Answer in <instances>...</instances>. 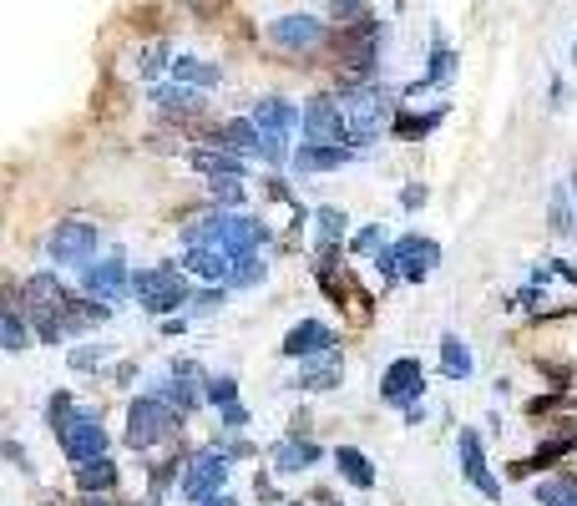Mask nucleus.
<instances>
[{
    "mask_svg": "<svg viewBox=\"0 0 577 506\" xmlns=\"http://www.w3.org/2000/svg\"><path fill=\"white\" fill-rule=\"evenodd\" d=\"M25 319H31V335H41L46 345H61V314H66V284H61V274H51V268H41V274L25 278Z\"/></svg>",
    "mask_w": 577,
    "mask_h": 506,
    "instance_id": "obj_2",
    "label": "nucleus"
},
{
    "mask_svg": "<svg viewBox=\"0 0 577 506\" xmlns=\"http://www.w3.org/2000/svg\"><path fill=\"white\" fill-rule=\"evenodd\" d=\"M380 243H385V229L380 223H370V229H360L355 239H349V253H375Z\"/></svg>",
    "mask_w": 577,
    "mask_h": 506,
    "instance_id": "obj_40",
    "label": "nucleus"
},
{
    "mask_svg": "<svg viewBox=\"0 0 577 506\" xmlns=\"http://www.w3.org/2000/svg\"><path fill=\"white\" fill-rule=\"evenodd\" d=\"M441 122H445V107H436V112L396 107V117H390V137H396V143H421V137H431Z\"/></svg>",
    "mask_w": 577,
    "mask_h": 506,
    "instance_id": "obj_23",
    "label": "nucleus"
},
{
    "mask_svg": "<svg viewBox=\"0 0 577 506\" xmlns=\"http://www.w3.org/2000/svg\"><path fill=\"white\" fill-rule=\"evenodd\" d=\"M300 390H335V386H345V360H339V350H329V355H314V360H300V380H294Z\"/></svg>",
    "mask_w": 577,
    "mask_h": 506,
    "instance_id": "obj_20",
    "label": "nucleus"
},
{
    "mask_svg": "<svg viewBox=\"0 0 577 506\" xmlns=\"http://www.w3.org/2000/svg\"><path fill=\"white\" fill-rule=\"evenodd\" d=\"M0 456L11 461V466H21V471H31V456H25V446H15V441H0Z\"/></svg>",
    "mask_w": 577,
    "mask_h": 506,
    "instance_id": "obj_46",
    "label": "nucleus"
},
{
    "mask_svg": "<svg viewBox=\"0 0 577 506\" xmlns=\"http://www.w3.org/2000/svg\"><path fill=\"white\" fill-rule=\"evenodd\" d=\"M390 259L400 268V284H426L436 274V264H441V243L426 239V233H400L390 243Z\"/></svg>",
    "mask_w": 577,
    "mask_h": 506,
    "instance_id": "obj_10",
    "label": "nucleus"
},
{
    "mask_svg": "<svg viewBox=\"0 0 577 506\" xmlns=\"http://www.w3.org/2000/svg\"><path fill=\"white\" fill-rule=\"evenodd\" d=\"M335 471L355 486V492H370L375 486V466H370V456H365L360 446H335Z\"/></svg>",
    "mask_w": 577,
    "mask_h": 506,
    "instance_id": "obj_27",
    "label": "nucleus"
},
{
    "mask_svg": "<svg viewBox=\"0 0 577 506\" xmlns=\"http://www.w3.org/2000/svg\"><path fill=\"white\" fill-rule=\"evenodd\" d=\"M127 289L137 294V304H143L147 314H178L182 304H188V274H182V264H172V259H162V264L153 268H137V274H127Z\"/></svg>",
    "mask_w": 577,
    "mask_h": 506,
    "instance_id": "obj_3",
    "label": "nucleus"
},
{
    "mask_svg": "<svg viewBox=\"0 0 577 506\" xmlns=\"http://www.w3.org/2000/svg\"><path fill=\"white\" fill-rule=\"evenodd\" d=\"M102 360H107V345H82V350H72V370H96Z\"/></svg>",
    "mask_w": 577,
    "mask_h": 506,
    "instance_id": "obj_41",
    "label": "nucleus"
},
{
    "mask_svg": "<svg viewBox=\"0 0 577 506\" xmlns=\"http://www.w3.org/2000/svg\"><path fill=\"white\" fill-rule=\"evenodd\" d=\"M56 441H61V451H66V461H92V456H107V425H102V410H92V405H82L66 421V431H56Z\"/></svg>",
    "mask_w": 577,
    "mask_h": 506,
    "instance_id": "obj_8",
    "label": "nucleus"
},
{
    "mask_svg": "<svg viewBox=\"0 0 577 506\" xmlns=\"http://www.w3.org/2000/svg\"><path fill=\"white\" fill-rule=\"evenodd\" d=\"M153 396H162L172 410L192 415V410L203 405V370H198L192 360H172L168 375H162V380H153Z\"/></svg>",
    "mask_w": 577,
    "mask_h": 506,
    "instance_id": "obj_11",
    "label": "nucleus"
},
{
    "mask_svg": "<svg viewBox=\"0 0 577 506\" xmlns=\"http://www.w3.org/2000/svg\"><path fill=\"white\" fill-rule=\"evenodd\" d=\"M213 243L223 253H253V249H264L269 243V223L264 218H253V213H233V208H223L218 213V233H213Z\"/></svg>",
    "mask_w": 577,
    "mask_h": 506,
    "instance_id": "obj_13",
    "label": "nucleus"
},
{
    "mask_svg": "<svg viewBox=\"0 0 577 506\" xmlns=\"http://www.w3.org/2000/svg\"><path fill=\"white\" fill-rule=\"evenodd\" d=\"M229 482V456L218 446L198 451V456L182 461V476H178V496L182 502H203L208 492H218V486Z\"/></svg>",
    "mask_w": 577,
    "mask_h": 506,
    "instance_id": "obj_9",
    "label": "nucleus"
},
{
    "mask_svg": "<svg viewBox=\"0 0 577 506\" xmlns=\"http://www.w3.org/2000/svg\"><path fill=\"white\" fill-rule=\"evenodd\" d=\"M188 421L182 410H172L162 396H137L133 405H127V446L133 451H153V446H162V441H172L178 435V425Z\"/></svg>",
    "mask_w": 577,
    "mask_h": 506,
    "instance_id": "obj_4",
    "label": "nucleus"
},
{
    "mask_svg": "<svg viewBox=\"0 0 577 506\" xmlns=\"http://www.w3.org/2000/svg\"><path fill=\"white\" fill-rule=\"evenodd\" d=\"M198 506H239V502H233V496L223 492V486H218V492H208V496H203V502H198Z\"/></svg>",
    "mask_w": 577,
    "mask_h": 506,
    "instance_id": "obj_47",
    "label": "nucleus"
},
{
    "mask_svg": "<svg viewBox=\"0 0 577 506\" xmlns=\"http://www.w3.org/2000/svg\"><path fill=\"white\" fill-rule=\"evenodd\" d=\"M76 410H82V405H76V396H72V390H56V396L46 400V425H51V435H56V431H66V421H72Z\"/></svg>",
    "mask_w": 577,
    "mask_h": 506,
    "instance_id": "obj_36",
    "label": "nucleus"
},
{
    "mask_svg": "<svg viewBox=\"0 0 577 506\" xmlns=\"http://www.w3.org/2000/svg\"><path fill=\"white\" fill-rule=\"evenodd\" d=\"M269 41H274L279 51H288V56H314L319 46L335 41V25H329L325 15L288 11V15H274V21H269Z\"/></svg>",
    "mask_w": 577,
    "mask_h": 506,
    "instance_id": "obj_5",
    "label": "nucleus"
},
{
    "mask_svg": "<svg viewBox=\"0 0 577 506\" xmlns=\"http://www.w3.org/2000/svg\"><path fill=\"white\" fill-rule=\"evenodd\" d=\"M573 61H577V36H573Z\"/></svg>",
    "mask_w": 577,
    "mask_h": 506,
    "instance_id": "obj_51",
    "label": "nucleus"
},
{
    "mask_svg": "<svg viewBox=\"0 0 577 506\" xmlns=\"http://www.w3.org/2000/svg\"><path fill=\"white\" fill-rule=\"evenodd\" d=\"M168 66V41H157V46H147V56H143V76H157Z\"/></svg>",
    "mask_w": 577,
    "mask_h": 506,
    "instance_id": "obj_42",
    "label": "nucleus"
},
{
    "mask_svg": "<svg viewBox=\"0 0 577 506\" xmlns=\"http://www.w3.org/2000/svg\"><path fill=\"white\" fill-rule=\"evenodd\" d=\"M208 198H213V208H243V182L239 178H213L208 182Z\"/></svg>",
    "mask_w": 577,
    "mask_h": 506,
    "instance_id": "obj_39",
    "label": "nucleus"
},
{
    "mask_svg": "<svg viewBox=\"0 0 577 506\" xmlns=\"http://www.w3.org/2000/svg\"><path fill=\"white\" fill-rule=\"evenodd\" d=\"M31 345V319L21 309H0V355H21Z\"/></svg>",
    "mask_w": 577,
    "mask_h": 506,
    "instance_id": "obj_30",
    "label": "nucleus"
},
{
    "mask_svg": "<svg viewBox=\"0 0 577 506\" xmlns=\"http://www.w3.org/2000/svg\"><path fill=\"white\" fill-rule=\"evenodd\" d=\"M279 506H294V502H279Z\"/></svg>",
    "mask_w": 577,
    "mask_h": 506,
    "instance_id": "obj_52",
    "label": "nucleus"
},
{
    "mask_svg": "<svg viewBox=\"0 0 577 506\" xmlns=\"http://www.w3.org/2000/svg\"><path fill=\"white\" fill-rule=\"evenodd\" d=\"M153 107L162 117H178V122H192L208 112V97L198 86H182V82H168V86H153Z\"/></svg>",
    "mask_w": 577,
    "mask_h": 506,
    "instance_id": "obj_18",
    "label": "nucleus"
},
{
    "mask_svg": "<svg viewBox=\"0 0 577 506\" xmlns=\"http://www.w3.org/2000/svg\"><path fill=\"white\" fill-rule=\"evenodd\" d=\"M218 415H223V431H243L249 425V410L233 400V405H218Z\"/></svg>",
    "mask_w": 577,
    "mask_h": 506,
    "instance_id": "obj_44",
    "label": "nucleus"
},
{
    "mask_svg": "<svg viewBox=\"0 0 577 506\" xmlns=\"http://www.w3.org/2000/svg\"><path fill=\"white\" fill-rule=\"evenodd\" d=\"M553 233H563V239H573V233H577V208L567 203V188H563V182L553 188Z\"/></svg>",
    "mask_w": 577,
    "mask_h": 506,
    "instance_id": "obj_37",
    "label": "nucleus"
},
{
    "mask_svg": "<svg viewBox=\"0 0 577 506\" xmlns=\"http://www.w3.org/2000/svg\"><path fill=\"white\" fill-rule=\"evenodd\" d=\"M355 147H335V143H304V147H294V152H288V168L300 172H335V168H349V162H355Z\"/></svg>",
    "mask_w": 577,
    "mask_h": 506,
    "instance_id": "obj_17",
    "label": "nucleus"
},
{
    "mask_svg": "<svg viewBox=\"0 0 577 506\" xmlns=\"http://www.w3.org/2000/svg\"><path fill=\"white\" fill-rule=\"evenodd\" d=\"M441 375L445 380H471V375H476V355L466 350V339H461L457 329L441 335Z\"/></svg>",
    "mask_w": 577,
    "mask_h": 506,
    "instance_id": "obj_25",
    "label": "nucleus"
},
{
    "mask_svg": "<svg viewBox=\"0 0 577 506\" xmlns=\"http://www.w3.org/2000/svg\"><path fill=\"white\" fill-rule=\"evenodd\" d=\"M218 451H223V456H229V461H243V456H253V446H249V441H239V431H233L229 441H218Z\"/></svg>",
    "mask_w": 577,
    "mask_h": 506,
    "instance_id": "obj_45",
    "label": "nucleus"
},
{
    "mask_svg": "<svg viewBox=\"0 0 577 506\" xmlns=\"http://www.w3.org/2000/svg\"><path fill=\"white\" fill-rule=\"evenodd\" d=\"M537 502L542 506H577V482L573 476H547V482H537Z\"/></svg>",
    "mask_w": 577,
    "mask_h": 506,
    "instance_id": "obj_34",
    "label": "nucleus"
},
{
    "mask_svg": "<svg viewBox=\"0 0 577 506\" xmlns=\"http://www.w3.org/2000/svg\"><path fill=\"white\" fill-rule=\"evenodd\" d=\"M168 72H172V82L198 86V92H213V86L223 82V66H213V61H203V56H172Z\"/></svg>",
    "mask_w": 577,
    "mask_h": 506,
    "instance_id": "obj_24",
    "label": "nucleus"
},
{
    "mask_svg": "<svg viewBox=\"0 0 577 506\" xmlns=\"http://www.w3.org/2000/svg\"><path fill=\"white\" fill-rule=\"evenodd\" d=\"M96 249H102V233H96V223H82V218H72V223H56V229L46 233V259L56 268L92 264Z\"/></svg>",
    "mask_w": 577,
    "mask_h": 506,
    "instance_id": "obj_6",
    "label": "nucleus"
},
{
    "mask_svg": "<svg viewBox=\"0 0 577 506\" xmlns=\"http://www.w3.org/2000/svg\"><path fill=\"white\" fill-rule=\"evenodd\" d=\"M370 21H375V11L365 0H335V6H329V25H335V31H360V25H370Z\"/></svg>",
    "mask_w": 577,
    "mask_h": 506,
    "instance_id": "obj_33",
    "label": "nucleus"
},
{
    "mask_svg": "<svg viewBox=\"0 0 577 506\" xmlns=\"http://www.w3.org/2000/svg\"><path fill=\"white\" fill-rule=\"evenodd\" d=\"M188 162L198 172H208V178H243L249 172V162H243V152H233V147H192Z\"/></svg>",
    "mask_w": 577,
    "mask_h": 506,
    "instance_id": "obj_22",
    "label": "nucleus"
},
{
    "mask_svg": "<svg viewBox=\"0 0 577 506\" xmlns=\"http://www.w3.org/2000/svg\"><path fill=\"white\" fill-rule=\"evenodd\" d=\"M339 345V335L325 325V319H300V325L284 335V360H314V355H329Z\"/></svg>",
    "mask_w": 577,
    "mask_h": 506,
    "instance_id": "obj_15",
    "label": "nucleus"
},
{
    "mask_svg": "<svg viewBox=\"0 0 577 506\" xmlns=\"http://www.w3.org/2000/svg\"><path fill=\"white\" fill-rule=\"evenodd\" d=\"M269 461H274L279 476H304V471H314L319 461H325V451L314 446L310 435H288V441H279L274 446V456Z\"/></svg>",
    "mask_w": 577,
    "mask_h": 506,
    "instance_id": "obj_19",
    "label": "nucleus"
},
{
    "mask_svg": "<svg viewBox=\"0 0 577 506\" xmlns=\"http://www.w3.org/2000/svg\"><path fill=\"white\" fill-rule=\"evenodd\" d=\"M182 274L203 278V284H223V274H229V253L218 249V243H188V253H182Z\"/></svg>",
    "mask_w": 577,
    "mask_h": 506,
    "instance_id": "obj_21",
    "label": "nucleus"
},
{
    "mask_svg": "<svg viewBox=\"0 0 577 506\" xmlns=\"http://www.w3.org/2000/svg\"><path fill=\"white\" fill-rule=\"evenodd\" d=\"M573 208H577V172H573Z\"/></svg>",
    "mask_w": 577,
    "mask_h": 506,
    "instance_id": "obj_50",
    "label": "nucleus"
},
{
    "mask_svg": "<svg viewBox=\"0 0 577 506\" xmlns=\"http://www.w3.org/2000/svg\"><path fill=\"white\" fill-rule=\"evenodd\" d=\"M451 76H457V51H451L441 36H436V46H431V66H426L421 82L410 86V92H431V86H445Z\"/></svg>",
    "mask_w": 577,
    "mask_h": 506,
    "instance_id": "obj_29",
    "label": "nucleus"
},
{
    "mask_svg": "<svg viewBox=\"0 0 577 506\" xmlns=\"http://www.w3.org/2000/svg\"><path fill=\"white\" fill-rule=\"evenodd\" d=\"M339 107H345V122H349V143L355 147H370L385 137V127H390V107H396V92H385L380 82H345V97H339Z\"/></svg>",
    "mask_w": 577,
    "mask_h": 506,
    "instance_id": "obj_1",
    "label": "nucleus"
},
{
    "mask_svg": "<svg viewBox=\"0 0 577 506\" xmlns=\"http://www.w3.org/2000/svg\"><path fill=\"white\" fill-rule=\"evenodd\" d=\"M203 400L208 405H233L239 400V380L233 375H203Z\"/></svg>",
    "mask_w": 577,
    "mask_h": 506,
    "instance_id": "obj_38",
    "label": "nucleus"
},
{
    "mask_svg": "<svg viewBox=\"0 0 577 506\" xmlns=\"http://www.w3.org/2000/svg\"><path fill=\"white\" fill-rule=\"evenodd\" d=\"M314 223H319V253H335L339 243H345V223L349 218L339 213V208H314Z\"/></svg>",
    "mask_w": 577,
    "mask_h": 506,
    "instance_id": "obj_32",
    "label": "nucleus"
},
{
    "mask_svg": "<svg viewBox=\"0 0 577 506\" xmlns=\"http://www.w3.org/2000/svg\"><path fill=\"white\" fill-rule=\"evenodd\" d=\"M82 289L102 304H117L127 294V264L122 259H102V264L92 259V264H82Z\"/></svg>",
    "mask_w": 577,
    "mask_h": 506,
    "instance_id": "obj_16",
    "label": "nucleus"
},
{
    "mask_svg": "<svg viewBox=\"0 0 577 506\" xmlns=\"http://www.w3.org/2000/svg\"><path fill=\"white\" fill-rule=\"evenodd\" d=\"M264 274H269V264L259 259V249H253V253H233L223 284H229V289H259V284H264Z\"/></svg>",
    "mask_w": 577,
    "mask_h": 506,
    "instance_id": "obj_28",
    "label": "nucleus"
},
{
    "mask_svg": "<svg viewBox=\"0 0 577 506\" xmlns=\"http://www.w3.org/2000/svg\"><path fill=\"white\" fill-rule=\"evenodd\" d=\"M223 299H229V284H208V289H198V294H188V319H208V314H218L223 309Z\"/></svg>",
    "mask_w": 577,
    "mask_h": 506,
    "instance_id": "obj_35",
    "label": "nucleus"
},
{
    "mask_svg": "<svg viewBox=\"0 0 577 506\" xmlns=\"http://www.w3.org/2000/svg\"><path fill=\"white\" fill-rule=\"evenodd\" d=\"M213 143L233 147V152H259V127H253V117H233L213 133Z\"/></svg>",
    "mask_w": 577,
    "mask_h": 506,
    "instance_id": "obj_31",
    "label": "nucleus"
},
{
    "mask_svg": "<svg viewBox=\"0 0 577 506\" xmlns=\"http://www.w3.org/2000/svg\"><path fill=\"white\" fill-rule=\"evenodd\" d=\"M300 133L304 143H335V147H355L349 143V122L339 97H310L300 107Z\"/></svg>",
    "mask_w": 577,
    "mask_h": 506,
    "instance_id": "obj_7",
    "label": "nucleus"
},
{
    "mask_svg": "<svg viewBox=\"0 0 577 506\" xmlns=\"http://www.w3.org/2000/svg\"><path fill=\"white\" fill-rule=\"evenodd\" d=\"M553 107H567V82L563 76H553Z\"/></svg>",
    "mask_w": 577,
    "mask_h": 506,
    "instance_id": "obj_49",
    "label": "nucleus"
},
{
    "mask_svg": "<svg viewBox=\"0 0 577 506\" xmlns=\"http://www.w3.org/2000/svg\"><path fill=\"white\" fill-rule=\"evenodd\" d=\"M76 492H112V486H117V461L112 456H92V461H76Z\"/></svg>",
    "mask_w": 577,
    "mask_h": 506,
    "instance_id": "obj_26",
    "label": "nucleus"
},
{
    "mask_svg": "<svg viewBox=\"0 0 577 506\" xmlns=\"http://www.w3.org/2000/svg\"><path fill=\"white\" fill-rule=\"evenodd\" d=\"M380 400H385V405H396V410H406V405H416V400H426V370H421V360L400 355V360L385 365V375H380Z\"/></svg>",
    "mask_w": 577,
    "mask_h": 506,
    "instance_id": "obj_12",
    "label": "nucleus"
},
{
    "mask_svg": "<svg viewBox=\"0 0 577 506\" xmlns=\"http://www.w3.org/2000/svg\"><path fill=\"white\" fill-rule=\"evenodd\" d=\"M457 456H461V476H466V482L476 486V492L486 496V502H502V482H496V476H492V466H486V451H481V435L471 431V425L457 435Z\"/></svg>",
    "mask_w": 577,
    "mask_h": 506,
    "instance_id": "obj_14",
    "label": "nucleus"
},
{
    "mask_svg": "<svg viewBox=\"0 0 577 506\" xmlns=\"http://www.w3.org/2000/svg\"><path fill=\"white\" fill-rule=\"evenodd\" d=\"M82 506H122V502H112V496H102V492H82Z\"/></svg>",
    "mask_w": 577,
    "mask_h": 506,
    "instance_id": "obj_48",
    "label": "nucleus"
},
{
    "mask_svg": "<svg viewBox=\"0 0 577 506\" xmlns=\"http://www.w3.org/2000/svg\"><path fill=\"white\" fill-rule=\"evenodd\" d=\"M426 198H431V188H426V182H410V188H400V208H410V213H416V208H426Z\"/></svg>",
    "mask_w": 577,
    "mask_h": 506,
    "instance_id": "obj_43",
    "label": "nucleus"
}]
</instances>
